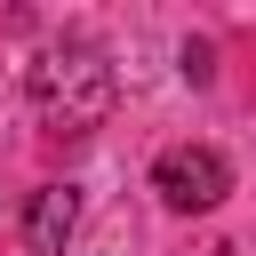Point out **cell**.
Here are the masks:
<instances>
[{"mask_svg": "<svg viewBox=\"0 0 256 256\" xmlns=\"http://www.w3.org/2000/svg\"><path fill=\"white\" fill-rule=\"evenodd\" d=\"M32 112L56 128V136H88L104 112H112V64L96 48H48L32 64Z\"/></svg>", "mask_w": 256, "mask_h": 256, "instance_id": "cell-1", "label": "cell"}, {"mask_svg": "<svg viewBox=\"0 0 256 256\" xmlns=\"http://www.w3.org/2000/svg\"><path fill=\"white\" fill-rule=\"evenodd\" d=\"M208 72H216V64H208V48H200V40H184V80H208Z\"/></svg>", "mask_w": 256, "mask_h": 256, "instance_id": "cell-4", "label": "cell"}, {"mask_svg": "<svg viewBox=\"0 0 256 256\" xmlns=\"http://www.w3.org/2000/svg\"><path fill=\"white\" fill-rule=\"evenodd\" d=\"M152 192H160L168 208L200 216V208H216V200L232 192V160H224L216 144H168V152L152 160Z\"/></svg>", "mask_w": 256, "mask_h": 256, "instance_id": "cell-2", "label": "cell"}, {"mask_svg": "<svg viewBox=\"0 0 256 256\" xmlns=\"http://www.w3.org/2000/svg\"><path fill=\"white\" fill-rule=\"evenodd\" d=\"M72 216H80V192H72V184H48V192H32L24 248H32V256H64V232H72Z\"/></svg>", "mask_w": 256, "mask_h": 256, "instance_id": "cell-3", "label": "cell"}]
</instances>
